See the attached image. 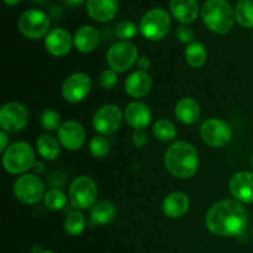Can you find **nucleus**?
<instances>
[{"label": "nucleus", "instance_id": "9b49d317", "mask_svg": "<svg viewBox=\"0 0 253 253\" xmlns=\"http://www.w3.org/2000/svg\"><path fill=\"white\" fill-rule=\"evenodd\" d=\"M29 118V111L22 104L10 101L0 110V126L5 132H19L26 127Z\"/></svg>", "mask_w": 253, "mask_h": 253}, {"label": "nucleus", "instance_id": "72a5a7b5", "mask_svg": "<svg viewBox=\"0 0 253 253\" xmlns=\"http://www.w3.org/2000/svg\"><path fill=\"white\" fill-rule=\"evenodd\" d=\"M99 83H100L101 88L113 89L118 83V72H115L114 69H105L100 74Z\"/></svg>", "mask_w": 253, "mask_h": 253}, {"label": "nucleus", "instance_id": "ddd939ff", "mask_svg": "<svg viewBox=\"0 0 253 253\" xmlns=\"http://www.w3.org/2000/svg\"><path fill=\"white\" fill-rule=\"evenodd\" d=\"M90 88V78L85 73H74L63 83L62 94L67 101L76 104L88 96Z\"/></svg>", "mask_w": 253, "mask_h": 253}, {"label": "nucleus", "instance_id": "f3484780", "mask_svg": "<svg viewBox=\"0 0 253 253\" xmlns=\"http://www.w3.org/2000/svg\"><path fill=\"white\" fill-rule=\"evenodd\" d=\"M124 118L131 127L135 130H143L150 125L152 113L146 104L141 101H133L126 106Z\"/></svg>", "mask_w": 253, "mask_h": 253}, {"label": "nucleus", "instance_id": "412c9836", "mask_svg": "<svg viewBox=\"0 0 253 253\" xmlns=\"http://www.w3.org/2000/svg\"><path fill=\"white\" fill-rule=\"evenodd\" d=\"M152 89V79L147 72L136 71L127 77L125 90L132 98H143Z\"/></svg>", "mask_w": 253, "mask_h": 253}, {"label": "nucleus", "instance_id": "6ab92c4d", "mask_svg": "<svg viewBox=\"0 0 253 253\" xmlns=\"http://www.w3.org/2000/svg\"><path fill=\"white\" fill-rule=\"evenodd\" d=\"M190 207V200L187 194L182 192H174L168 194L162 203V211L170 219H178L184 216Z\"/></svg>", "mask_w": 253, "mask_h": 253}, {"label": "nucleus", "instance_id": "2eb2a0df", "mask_svg": "<svg viewBox=\"0 0 253 253\" xmlns=\"http://www.w3.org/2000/svg\"><path fill=\"white\" fill-rule=\"evenodd\" d=\"M229 188L237 202L253 203V173L246 170L235 173L230 179Z\"/></svg>", "mask_w": 253, "mask_h": 253}, {"label": "nucleus", "instance_id": "cd10ccee", "mask_svg": "<svg viewBox=\"0 0 253 253\" xmlns=\"http://www.w3.org/2000/svg\"><path fill=\"white\" fill-rule=\"evenodd\" d=\"M153 135L160 141L168 142V141H172L175 138L177 128L172 121L167 120V119H160L158 121H156L155 126H153Z\"/></svg>", "mask_w": 253, "mask_h": 253}, {"label": "nucleus", "instance_id": "79ce46f5", "mask_svg": "<svg viewBox=\"0 0 253 253\" xmlns=\"http://www.w3.org/2000/svg\"><path fill=\"white\" fill-rule=\"evenodd\" d=\"M35 2H37V4H44L46 1H48V0H34Z\"/></svg>", "mask_w": 253, "mask_h": 253}, {"label": "nucleus", "instance_id": "c756f323", "mask_svg": "<svg viewBox=\"0 0 253 253\" xmlns=\"http://www.w3.org/2000/svg\"><path fill=\"white\" fill-rule=\"evenodd\" d=\"M67 204V197L62 190L54 189L48 190V192L44 194V205L48 208L49 210H53V211H57V210H61L66 207Z\"/></svg>", "mask_w": 253, "mask_h": 253}, {"label": "nucleus", "instance_id": "7c9ffc66", "mask_svg": "<svg viewBox=\"0 0 253 253\" xmlns=\"http://www.w3.org/2000/svg\"><path fill=\"white\" fill-rule=\"evenodd\" d=\"M40 124L47 131L58 130L62 125L61 116L57 111L52 110V109H46L42 111L41 116H40Z\"/></svg>", "mask_w": 253, "mask_h": 253}, {"label": "nucleus", "instance_id": "1a4fd4ad", "mask_svg": "<svg viewBox=\"0 0 253 253\" xmlns=\"http://www.w3.org/2000/svg\"><path fill=\"white\" fill-rule=\"evenodd\" d=\"M14 194L22 204H37L44 197V185L37 175L24 174L15 182Z\"/></svg>", "mask_w": 253, "mask_h": 253}, {"label": "nucleus", "instance_id": "b1692460", "mask_svg": "<svg viewBox=\"0 0 253 253\" xmlns=\"http://www.w3.org/2000/svg\"><path fill=\"white\" fill-rule=\"evenodd\" d=\"M116 216V208L108 200H101L91 207L90 219L93 224L106 225L113 221Z\"/></svg>", "mask_w": 253, "mask_h": 253}, {"label": "nucleus", "instance_id": "7ed1b4c3", "mask_svg": "<svg viewBox=\"0 0 253 253\" xmlns=\"http://www.w3.org/2000/svg\"><path fill=\"white\" fill-rule=\"evenodd\" d=\"M200 14L205 26L217 35L231 31L236 20L234 9L227 0H207Z\"/></svg>", "mask_w": 253, "mask_h": 253}, {"label": "nucleus", "instance_id": "58836bf2", "mask_svg": "<svg viewBox=\"0 0 253 253\" xmlns=\"http://www.w3.org/2000/svg\"><path fill=\"white\" fill-rule=\"evenodd\" d=\"M64 4L69 5V6H78V5L83 4L84 0H63Z\"/></svg>", "mask_w": 253, "mask_h": 253}, {"label": "nucleus", "instance_id": "0eeeda50", "mask_svg": "<svg viewBox=\"0 0 253 253\" xmlns=\"http://www.w3.org/2000/svg\"><path fill=\"white\" fill-rule=\"evenodd\" d=\"M49 17L41 10L30 9L22 12L19 19V30L25 37L31 40L47 36L49 30Z\"/></svg>", "mask_w": 253, "mask_h": 253}, {"label": "nucleus", "instance_id": "bb28decb", "mask_svg": "<svg viewBox=\"0 0 253 253\" xmlns=\"http://www.w3.org/2000/svg\"><path fill=\"white\" fill-rule=\"evenodd\" d=\"M235 16L242 27L253 29V0H239L235 7Z\"/></svg>", "mask_w": 253, "mask_h": 253}, {"label": "nucleus", "instance_id": "aec40b11", "mask_svg": "<svg viewBox=\"0 0 253 253\" xmlns=\"http://www.w3.org/2000/svg\"><path fill=\"white\" fill-rule=\"evenodd\" d=\"M170 14L182 24H192L199 15V4L197 0H170Z\"/></svg>", "mask_w": 253, "mask_h": 253}, {"label": "nucleus", "instance_id": "4be33fe9", "mask_svg": "<svg viewBox=\"0 0 253 253\" xmlns=\"http://www.w3.org/2000/svg\"><path fill=\"white\" fill-rule=\"evenodd\" d=\"M99 40H100V36H99L98 30L94 26L86 25V26L77 30L73 41L74 46L79 52L89 53V52H93L98 47Z\"/></svg>", "mask_w": 253, "mask_h": 253}, {"label": "nucleus", "instance_id": "dca6fc26", "mask_svg": "<svg viewBox=\"0 0 253 253\" xmlns=\"http://www.w3.org/2000/svg\"><path fill=\"white\" fill-rule=\"evenodd\" d=\"M73 43L74 41L71 34L64 29H53L48 32L44 40L47 51L57 57L66 56L67 53H69Z\"/></svg>", "mask_w": 253, "mask_h": 253}, {"label": "nucleus", "instance_id": "39448f33", "mask_svg": "<svg viewBox=\"0 0 253 253\" xmlns=\"http://www.w3.org/2000/svg\"><path fill=\"white\" fill-rule=\"evenodd\" d=\"M170 29V16L165 9L155 7L143 15L140 22V32L150 41H161Z\"/></svg>", "mask_w": 253, "mask_h": 253}, {"label": "nucleus", "instance_id": "c85d7f7f", "mask_svg": "<svg viewBox=\"0 0 253 253\" xmlns=\"http://www.w3.org/2000/svg\"><path fill=\"white\" fill-rule=\"evenodd\" d=\"M85 229V217L82 212L73 211L64 220V231L69 236H78Z\"/></svg>", "mask_w": 253, "mask_h": 253}, {"label": "nucleus", "instance_id": "f03ea898", "mask_svg": "<svg viewBox=\"0 0 253 253\" xmlns=\"http://www.w3.org/2000/svg\"><path fill=\"white\" fill-rule=\"evenodd\" d=\"M165 166L170 174L179 179L192 178L199 168L197 148L184 141L174 142L166 151Z\"/></svg>", "mask_w": 253, "mask_h": 253}, {"label": "nucleus", "instance_id": "423d86ee", "mask_svg": "<svg viewBox=\"0 0 253 253\" xmlns=\"http://www.w3.org/2000/svg\"><path fill=\"white\" fill-rule=\"evenodd\" d=\"M96 197L95 182L86 175L76 178L69 187V202L77 209H89L95 204Z\"/></svg>", "mask_w": 253, "mask_h": 253}, {"label": "nucleus", "instance_id": "f8f14e48", "mask_svg": "<svg viewBox=\"0 0 253 253\" xmlns=\"http://www.w3.org/2000/svg\"><path fill=\"white\" fill-rule=\"evenodd\" d=\"M123 123V113L114 104L101 106L93 116V126L101 135H111L119 130Z\"/></svg>", "mask_w": 253, "mask_h": 253}, {"label": "nucleus", "instance_id": "f257e3e1", "mask_svg": "<svg viewBox=\"0 0 253 253\" xmlns=\"http://www.w3.org/2000/svg\"><path fill=\"white\" fill-rule=\"evenodd\" d=\"M247 224V212L237 200L224 199L215 203L208 211L205 225L211 234L221 237L239 236Z\"/></svg>", "mask_w": 253, "mask_h": 253}, {"label": "nucleus", "instance_id": "a878e982", "mask_svg": "<svg viewBox=\"0 0 253 253\" xmlns=\"http://www.w3.org/2000/svg\"><path fill=\"white\" fill-rule=\"evenodd\" d=\"M36 146L39 153L41 155V157L44 158V160H56L59 156V152H61L58 141L49 135H42L41 137H39Z\"/></svg>", "mask_w": 253, "mask_h": 253}, {"label": "nucleus", "instance_id": "4468645a", "mask_svg": "<svg viewBox=\"0 0 253 253\" xmlns=\"http://www.w3.org/2000/svg\"><path fill=\"white\" fill-rule=\"evenodd\" d=\"M58 140L67 150H79L85 142V131L77 121H66L58 128Z\"/></svg>", "mask_w": 253, "mask_h": 253}, {"label": "nucleus", "instance_id": "6e6552de", "mask_svg": "<svg viewBox=\"0 0 253 253\" xmlns=\"http://www.w3.org/2000/svg\"><path fill=\"white\" fill-rule=\"evenodd\" d=\"M137 48L128 41H120L114 43L109 48L106 59L111 69L123 73L128 71L135 63H137Z\"/></svg>", "mask_w": 253, "mask_h": 253}, {"label": "nucleus", "instance_id": "393cba45", "mask_svg": "<svg viewBox=\"0 0 253 253\" xmlns=\"http://www.w3.org/2000/svg\"><path fill=\"white\" fill-rule=\"evenodd\" d=\"M208 52L202 42H192L185 48V61L193 68H200L207 61Z\"/></svg>", "mask_w": 253, "mask_h": 253}, {"label": "nucleus", "instance_id": "37998d69", "mask_svg": "<svg viewBox=\"0 0 253 253\" xmlns=\"http://www.w3.org/2000/svg\"><path fill=\"white\" fill-rule=\"evenodd\" d=\"M40 253H54V252H52V251H41Z\"/></svg>", "mask_w": 253, "mask_h": 253}, {"label": "nucleus", "instance_id": "4c0bfd02", "mask_svg": "<svg viewBox=\"0 0 253 253\" xmlns=\"http://www.w3.org/2000/svg\"><path fill=\"white\" fill-rule=\"evenodd\" d=\"M0 138H1V146H0V151L1 152H5L7 148V136L5 133V131H1L0 132Z\"/></svg>", "mask_w": 253, "mask_h": 253}, {"label": "nucleus", "instance_id": "e433bc0d", "mask_svg": "<svg viewBox=\"0 0 253 253\" xmlns=\"http://www.w3.org/2000/svg\"><path fill=\"white\" fill-rule=\"evenodd\" d=\"M137 68H138V71H141V72H146L147 71L148 68H150V66H151V62H150V59L147 58V57H141L140 59H138L137 61Z\"/></svg>", "mask_w": 253, "mask_h": 253}, {"label": "nucleus", "instance_id": "20e7f679", "mask_svg": "<svg viewBox=\"0 0 253 253\" xmlns=\"http://www.w3.org/2000/svg\"><path fill=\"white\" fill-rule=\"evenodd\" d=\"M35 165V152L26 142H15L6 148L2 156V166L11 174H20Z\"/></svg>", "mask_w": 253, "mask_h": 253}, {"label": "nucleus", "instance_id": "f704fd0d", "mask_svg": "<svg viewBox=\"0 0 253 253\" xmlns=\"http://www.w3.org/2000/svg\"><path fill=\"white\" fill-rule=\"evenodd\" d=\"M177 37L180 42H183V43L190 44L192 42H194L195 35H194V31H193L190 27L179 26L177 29Z\"/></svg>", "mask_w": 253, "mask_h": 253}, {"label": "nucleus", "instance_id": "c9c22d12", "mask_svg": "<svg viewBox=\"0 0 253 253\" xmlns=\"http://www.w3.org/2000/svg\"><path fill=\"white\" fill-rule=\"evenodd\" d=\"M132 143L136 147L141 148L147 143V135L143 130H136L132 135Z\"/></svg>", "mask_w": 253, "mask_h": 253}, {"label": "nucleus", "instance_id": "2f4dec72", "mask_svg": "<svg viewBox=\"0 0 253 253\" xmlns=\"http://www.w3.org/2000/svg\"><path fill=\"white\" fill-rule=\"evenodd\" d=\"M89 151L95 158H104L110 152V143L103 136H94L89 143Z\"/></svg>", "mask_w": 253, "mask_h": 253}, {"label": "nucleus", "instance_id": "5701e85b", "mask_svg": "<svg viewBox=\"0 0 253 253\" xmlns=\"http://www.w3.org/2000/svg\"><path fill=\"white\" fill-rule=\"evenodd\" d=\"M175 118L185 125H192L198 121L200 116V105L195 99L183 98L174 108Z\"/></svg>", "mask_w": 253, "mask_h": 253}, {"label": "nucleus", "instance_id": "473e14b6", "mask_svg": "<svg viewBox=\"0 0 253 253\" xmlns=\"http://www.w3.org/2000/svg\"><path fill=\"white\" fill-rule=\"evenodd\" d=\"M138 31V27L135 22L132 21H121L116 25L115 34L119 39H121L123 41H127V40L132 39V37L136 36Z\"/></svg>", "mask_w": 253, "mask_h": 253}, {"label": "nucleus", "instance_id": "a19ab883", "mask_svg": "<svg viewBox=\"0 0 253 253\" xmlns=\"http://www.w3.org/2000/svg\"><path fill=\"white\" fill-rule=\"evenodd\" d=\"M19 1H20V0H4L5 4L10 5V6H12V5H16Z\"/></svg>", "mask_w": 253, "mask_h": 253}, {"label": "nucleus", "instance_id": "9d476101", "mask_svg": "<svg viewBox=\"0 0 253 253\" xmlns=\"http://www.w3.org/2000/svg\"><path fill=\"white\" fill-rule=\"evenodd\" d=\"M202 140L214 148L224 147L232 137V130L226 121L221 119H208L200 127Z\"/></svg>", "mask_w": 253, "mask_h": 253}, {"label": "nucleus", "instance_id": "a211bd4d", "mask_svg": "<svg viewBox=\"0 0 253 253\" xmlns=\"http://www.w3.org/2000/svg\"><path fill=\"white\" fill-rule=\"evenodd\" d=\"M86 11L89 16L99 22L113 20L119 11L118 0H86Z\"/></svg>", "mask_w": 253, "mask_h": 253}, {"label": "nucleus", "instance_id": "ea45409f", "mask_svg": "<svg viewBox=\"0 0 253 253\" xmlns=\"http://www.w3.org/2000/svg\"><path fill=\"white\" fill-rule=\"evenodd\" d=\"M35 169V172H37V173H42L44 170V165L42 162H35V165H34V167H32Z\"/></svg>", "mask_w": 253, "mask_h": 253}]
</instances>
